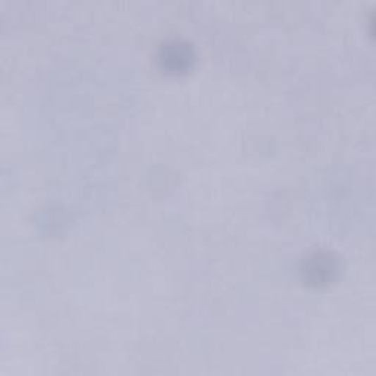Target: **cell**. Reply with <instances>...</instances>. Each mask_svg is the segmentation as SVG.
Here are the masks:
<instances>
[{
  "label": "cell",
  "instance_id": "cell-2",
  "mask_svg": "<svg viewBox=\"0 0 376 376\" xmlns=\"http://www.w3.org/2000/svg\"><path fill=\"white\" fill-rule=\"evenodd\" d=\"M334 269L335 268L332 261L330 259V256L323 254H315L309 261V266L306 268L307 273H311L313 277V281H325L327 278H330Z\"/></svg>",
  "mask_w": 376,
  "mask_h": 376
},
{
  "label": "cell",
  "instance_id": "cell-1",
  "mask_svg": "<svg viewBox=\"0 0 376 376\" xmlns=\"http://www.w3.org/2000/svg\"><path fill=\"white\" fill-rule=\"evenodd\" d=\"M192 50L187 44L173 42L166 46H163L161 52V62H163L165 66L170 68L173 71H180L185 68L192 61Z\"/></svg>",
  "mask_w": 376,
  "mask_h": 376
}]
</instances>
